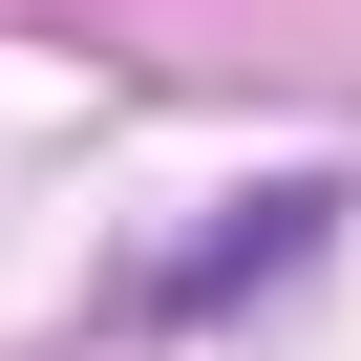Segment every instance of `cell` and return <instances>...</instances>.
Masks as SVG:
<instances>
[{"label": "cell", "mask_w": 361, "mask_h": 361, "mask_svg": "<svg viewBox=\"0 0 361 361\" xmlns=\"http://www.w3.org/2000/svg\"><path fill=\"white\" fill-rule=\"evenodd\" d=\"M319 213H340V192H255L234 234H192V255H170L149 298H234V276H276V255H319Z\"/></svg>", "instance_id": "6da1fadb"}]
</instances>
